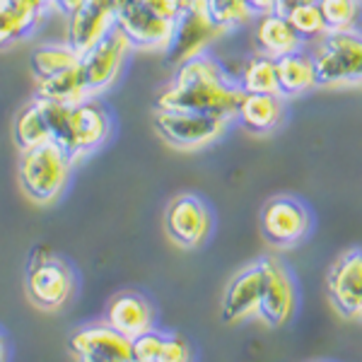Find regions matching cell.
<instances>
[{"label": "cell", "mask_w": 362, "mask_h": 362, "mask_svg": "<svg viewBox=\"0 0 362 362\" xmlns=\"http://www.w3.org/2000/svg\"><path fill=\"white\" fill-rule=\"evenodd\" d=\"M220 37H223V32L210 22L206 5L203 3L191 5V8L184 10L177 20L172 46L167 49L169 63L179 66V63H184V61H191V58H196V56L208 54V49L218 42Z\"/></svg>", "instance_id": "obj_12"}, {"label": "cell", "mask_w": 362, "mask_h": 362, "mask_svg": "<svg viewBox=\"0 0 362 362\" xmlns=\"http://www.w3.org/2000/svg\"><path fill=\"white\" fill-rule=\"evenodd\" d=\"M203 5H206L210 22L223 32V37L247 27L249 22L256 20V17L251 15V10L244 5V0H208V3H203Z\"/></svg>", "instance_id": "obj_27"}, {"label": "cell", "mask_w": 362, "mask_h": 362, "mask_svg": "<svg viewBox=\"0 0 362 362\" xmlns=\"http://www.w3.org/2000/svg\"><path fill=\"white\" fill-rule=\"evenodd\" d=\"M203 3H208V0H203Z\"/></svg>", "instance_id": "obj_36"}, {"label": "cell", "mask_w": 362, "mask_h": 362, "mask_svg": "<svg viewBox=\"0 0 362 362\" xmlns=\"http://www.w3.org/2000/svg\"><path fill=\"white\" fill-rule=\"evenodd\" d=\"M261 268H264V295H261L259 317L271 329H280L295 314V280L288 268L280 264L278 259H273V256L261 259Z\"/></svg>", "instance_id": "obj_14"}, {"label": "cell", "mask_w": 362, "mask_h": 362, "mask_svg": "<svg viewBox=\"0 0 362 362\" xmlns=\"http://www.w3.org/2000/svg\"><path fill=\"white\" fill-rule=\"evenodd\" d=\"M44 10L37 0H0V49L27 39L42 22Z\"/></svg>", "instance_id": "obj_20"}, {"label": "cell", "mask_w": 362, "mask_h": 362, "mask_svg": "<svg viewBox=\"0 0 362 362\" xmlns=\"http://www.w3.org/2000/svg\"><path fill=\"white\" fill-rule=\"evenodd\" d=\"M307 3H317V0H278V13H290L297 5H307Z\"/></svg>", "instance_id": "obj_32"}, {"label": "cell", "mask_w": 362, "mask_h": 362, "mask_svg": "<svg viewBox=\"0 0 362 362\" xmlns=\"http://www.w3.org/2000/svg\"><path fill=\"white\" fill-rule=\"evenodd\" d=\"M244 5L251 10V15L254 17L278 13V0H244Z\"/></svg>", "instance_id": "obj_30"}, {"label": "cell", "mask_w": 362, "mask_h": 362, "mask_svg": "<svg viewBox=\"0 0 362 362\" xmlns=\"http://www.w3.org/2000/svg\"><path fill=\"white\" fill-rule=\"evenodd\" d=\"M254 42H256V54H264L268 58H273V61H278V58L288 54H295L305 44L300 39V34L293 29V25L288 22V15L283 13L256 17Z\"/></svg>", "instance_id": "obj_17"}, {"label": "cell", "mask_w": 362, "mask_h": 362, "mask_svg": "<svg viewBox=\"0 0 362 362\" xmlns=\"http://www.w3.org/2000/svg\"><path fill=\"white\" fill-rule=\"evenodd\" d=\"M317 5L321 10V17H324L329 34L358 29L362 0H317Z\"/></svg>", "instance_id": "obj_28"}, {"label": "cell", "mask_w": 362, "mask_h": 362, "mask_svg": "<svg viewBox=\"0 0 362 362\" xmlns=\"http://www.w3.org/2000/svg\"><path fill=\"white\" fill-rule=\"evenodd\" d=\"M0 362H5V343H3V338H0Z\"/></svg>", "instance_id": "obj_33"}, {"label": "cell", "mask_w": 362, "mask_h": 362, "mask_svg": "<svg viewBox=\"0 0 362 362\" xmlns=\"http://www.w3.org/2000/svg\"><path fill=\"white\" fill-rule=\"evenodd\" d=\"M80 3H83V0H51V8L61 10L63 15H70Z\"/></svg>", "instance_id": "obj_31"}, {"label": "cell", "mask_w": 362, "mask_h": 362, "mask_svg": "<svg viewBox=\"0 0 362 362\" xmlns=\"http://www.w3.org/2000/svg\"><path fill=\"white\" fill-rule=\"evenodd\" d=\"M242 97L244 92L235 75L210 54H203L179 63L172 80L157 95L155 109L210 114L235 124Z\"/></svg>", "instance_id": "obj_1"}, {"label": "cell", "mask_w": 362, "mask_h": 362, "mask_svg": "<svg viewBox=\"0 0 362 362\" xmlns=\"http://www.w3.org/2000/svg\"><path fill=\"white\" fill-rule=\"evenodd\" d=\"M261 295H264V268L259 264H251L237 273L230 280L223 297V321L237 324L251 317H259Z\"/></svg>", "instance_id": "obj_16"}, {"label": "cell", "mask_w": 362, "mask_h": 362, "mask_svg": "<svg viewBox=\"0 0 362 362\" xmlns=\"http://www.w3.org/2000/svg\"><path fill=\"white\" fill-rule=\"evenodd\" d=\"M112 114L99 102L97 97L83 99V102L70 107V121H68V140L66 153L75 162L83 157L97 153L112 136Z\"/></svg>", "instance_id": "obj_7"}, {"label": "cell", "mask_w": 362, "mask_h": 362, "mask_svg": "<svg viewBox=\"0 0 362 362\" xmlns=\"http://www.w3.org/2000/svg\"><path fill=\"white\" fill-rule=\"evenodd\" d=\"M191 350L177 334L150 329L133 338V362H189Z\"/></svg>", "instance_id": "obj_22"}, {"label": "cell", "mask_w": 362, "mask_h": 362, "mask_svg": "<svg viewBox=\"0 0 362 362\" xmlns=\"http://www.w3.org/2000/svg\"><path fill=\"white\" fill-rule=\"evenodd\" d=\"M285 97L280 95H244L237 112V124L254 136H268L283 124Z\"/></svg>", "instance_id": "obj_19"}, {"label": "cell", "mask_w": 362, "mask_h": 362, "mask_svg": "<svg viewBox=\"0 0 362 362\" xmlns=\"http://www.w3.org/2000/svg\"><path fill=\"white\" fill-rule=\"evenodd\" d=\"M329 297L343 317H362V249H348L331 266Z\"/></svg>", "instance_id": "obj_15"}, {"label": "cell", "mask_w": 362, "mask_h": 362, "mask_svg": "<svg viewBox=\"0 0 362 362\" xmlns=\"http://www.w3.org/2000/svg\"><path fill=\"white\" fill-rule=\"evenodd\" d=\"M116 27L128 39L133 49L143 51H165L172 46L174 29L177 22L167 20V17L153 13L148 5L131 3L119 8V17H116Z\"/></svg>", "instance_id": "obj_10"}, {"label": "cell", "mask_w": 362, "mask_h": 362, "mask_svg": "<svg viewBox=\"0 0 362 362\" xmlns=\"http://www.w3.org/2000/svg\"><path fill=\"white\" fill-rule=\"evenodd\" d=\"M259 227L271 247L293 249L312 230V213L293 196H276L261 208Z\"/></svg>", "instance_id": "obj_6"}, {"label": "cell", "mask_w": 362, "mask_h": 362, "mask_svg": "<svg viewBox=\"0 0 362 362\" xmlns=\"http://www.w3.org/2000/svg\"><path fill=\"white\" fill-rule=\"evenodd\" d=\"M70 353L78 362H133V338L104 324H92L75 331Z\"/></svg>", "instance_id": "obj_13"}, {"label": "cell", "mask_w": 362, "mask_h": 362, "mask_svg": "<svg viewBox=\"0 0 362 362\" xmlns=\"http://www.w3.org/2000/svg\"><path fill=\"white\" fill-rule=\"evenodd\" d=\"M104 321L112 329L119 331V334L136 338L153 329V307H150V302L143 295L121 293L109 302Z\"/></svg>", "instance_id": "obj_18"}, {"label": "cell", "mask_w": 362, "mask_h": 362, "mask_svg": "<svg viewBox=\"0 0 362 362\" xmlns=\"http://www.w3.org/2000/svg\"><path fill=\"white\" fill-rule=\"evenodd\" d=\"M116 17H119V3L116 0H83L68 15L66 42L83 56L99 39L114 32Z\"/></svg>", "instance_id": "obj_11"}, {"label": "cell", "mask_w": 362, "mask_h": 362, "mask_svg": "<svg viewBox=\"0 0 362 362\" xmlns=\"http://www.w3.org/2000/svg\"><path fill=\"white\" fill-rule=\"evenodd\" d=\"M75 160L61 145L44 143L20 153L17 179L25 196L34 203H54L66 191Z\"/></svg>", "instance_id": "obj_2"}, {"label": "cell", "mask_w": 362, "mask_h": 362, "mask_svg": "<svg viewBox=\"0 0 362 362\" xmlns=\"http://www.w3.org/2000/svg\"><path fill=\"white\" fill-rule=\"evenodd\" d=\"M37 97L51 99V102H61V104H78L83 99H90V87H87L83 68L73 66L63 73L54 75L49 80H42L37 85Z\"/></svg>", "instance_id": "obj_25"}, {"label": "cell", "mask_w": 362, "mask_h": 362, "mask_svg": "<svg viewBox=\"0 0 362 362\" xmlns=\"http://www.w3.org/2000/svg\"><path fill=\"white\" fill-rule=\"evenodd\" d=\"M314 63H317L319 87H346L362 85V32L326 34L317 44Z\"/></svg>", "instance_id": "obj_3"}, {"label": "cell", "mask_w": 362, "mask_h": 362, "mask_svg": "<svg viewBox=\"0 0 362 362\" xmlns=\"http://www.w3.org/2000/svg\"><path fill=\"white\" fill-rule=\"evenodd\" d=\"M153 124L157 136L177 150H201L218 143L230 131L232 121L198 112H169L155 109Z\"/></svg>", "instance_id": "obj_4"}, {"label": "cell", "mask_w": 362, "mask_h": 362, "mask_svg": "<svg viewBox=\"0 0 362 362\" xmlns=\"http://www.w3.org/2000/svg\"><path fill=\"white\" fill-rule=\"evenodd\" d=\"M119 3V8H124V5H131V3H140V0H116Z\"/></svg>", "instance_id": "obj_34"}, {"label": "cell", "mask_w": 362, "mask_h": 362, "mask_svg": "<svg viewBox=\"0 0 362 362\" xmlns=\"http://www.w3.org/2000/svg\"><path fill=\"white\" fill-rule=\"evenodd\" d=\"M191 3H203V0H191Z\"/></svg>", "instance_id": "obj_35"}, {"label": "cell", "mask_w": 362, "mask_h": 362, "mask_svg": "<svg viewBox=\"0 0 362 362\" xmlns=\"http://www.w3.org/2000/svg\"><path fill=\"white\" fill-rule=\"evenodd\" d=\"M13 138H15V145L20 148V153L29 148H37V145H44V143H54L49 119H46L44 104L39 97H34L32 102H27L25 107L17 112L13 121Z\"/></svg>", "instance_id": "obj_23"}, {"label": "cell", "mask_w": 362, "mask_h": 362, "mask_svg": "<svg viewBox=\"0 0 362 362\" xmlns=\"http://www.w3.org/2000/svg\"><path fill=\"white\" fill-rule=\"evenodd\" d=\"M288 15V22L293 25V29L300 34L302 42H321V39L329 34L326 22L321 17V10L317 3H307V5H297Z\"/></svg>", "instance_id": "obj_29"}, {"label": "cell", "mask_w": 362, "mask_h": 362, "mask_svg": "<svg viewBox=\"0 0 362 362\" xmlns=\"http://www.w3.org/2000/svg\"><path fill=\"white\" fill-rule=\"evenodd\" d=\"M78 63H80V54L68 42L42 44L32 51V56H29V68H32V75L37 78V83L54 78V75L78 66Z\"/></svg>", "instance_id": "obj_26"}, {"label": "cell", "mask_w": 362, "mask_h": 362, "mask_svg": "<svg viewBox=\"0 0 362 362\" xmlns=\"http://www.w3.org/2000/svg\"><path fill=\"white\" fill-rule=\"evenodd\" d=\"M244 95H280L278 85V61L264 54H254L244 61L237 75ZM283 97V95H280Z\"/></svg>", "instance_id": "obj_24"}, {"label": "cell", "mask_w": 362, "mask_h": 362, "mask_svg": "<svg viewBox=\"0 0 362 362\" xmlns=\"http://www.w3.org/2000/svg\"><path fill=\"white\" fill-rule=\"evenodd\" d=\"M213 215L203 198L194 194H181L169 201L165 210V232L177 247L196 249L210 237Z\"/></svg>", "instance_id": "obj_9"}, {"label": "cell", "mask_w": 362, "mask_h": 362, "mask_svg": "<svg viewBox=\"0 0 362 362\" xmlns=\"http://www.w3.org/2000/svg\"><path fill=\"white\" fill-rule=\"evenodd\" d=\"M278 85L280 95L285 99L302 97L319 87L317 63H314V54L300 49L295 54H288L278 58Z\"/></svg>", "instance_id": "obj_21"}, {"label": "cell", "mask_w": 362, "mask_h": 362, "mask_svg": "<svg viewBox=\"0 0 362 362\" xmlns=\"http://www.w3.org/2000/svg\"><path fill=\"white\" fill-rule=\"evenodd\" d=\"M75 288L73 271L66 261L51 256L46 249H34L27 271V295L34 307L58 309L70 300Z\"/></svg>", "instance_id": "obj_5"}, {"label": "cell", "mask_w": 362, "mask_h": 362, "mask_svg": "<svg viewBox=\"0 0 362 362\" xmlns=\"http://www.w3.org/2000/svg\"><path fill=\"white\" fill-rule=\"evenodd\" d=\"M131 49L133 46L128 44V39L121 34V29L116 27L114 32H109L107 37L99 39L92 49H87L85 54L80 56V68H83V73H85V80H87V87H90L92 97H99L119 80Z\"/></svg>", "instance_id": "obj_8"}]
</instances>
